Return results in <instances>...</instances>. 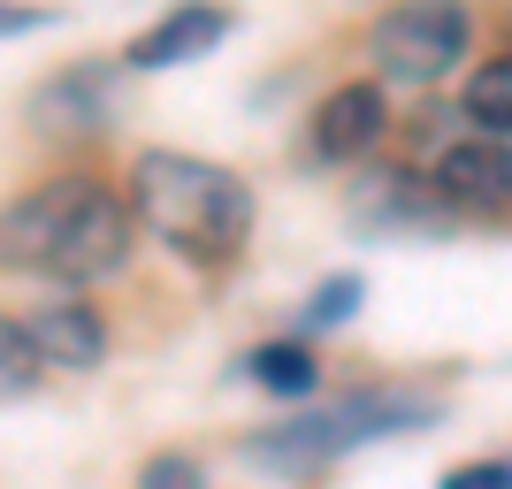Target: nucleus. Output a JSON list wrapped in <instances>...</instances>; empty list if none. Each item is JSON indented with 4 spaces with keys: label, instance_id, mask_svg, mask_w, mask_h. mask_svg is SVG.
<instances>
[{
    "label": "nucleus",
    "instance_id": "obj_2",
    "mask_svg": "<svg viewBox=\"0 0 512 489\" xmlns=\"http://www.w3.org/2000/svg\"><path fill=\"white\" fill-rule=\"evenodd\" d=\"M130 222L138 214L107 184L54 176V184H39L31 199L8 207V260L54 283H100L130 260Z\"/></svg>",
    "mask_w": 512,
    "mask_h": 489
},
{
    "label": "nucleus",
    "instance_id": "obj_4",
    "mask_svg": "<svg viewBox=\"0 0 512 489\" xmlns=\"http://www.w3.org/2000/svg\"><path fill=\"white\" fill-rule=\"evenodd\" d=\"M367 62L390 85H436L467 62V8L459 0H398L367 31Z\"/></svg>",
    "mask_w": 512,
    "mask_h": 489
},
{
    "label": "nucleus",
    "instance_id": "obj_7",
    "mask_svg": "<svg viewBox=\"0 0 512 489\" xmlns=\"http://www.w3.org/2000/svg\"><path fill=\"white\" fill-rule=\"evenodd\" d=\"M383 115H390L383 85H337L314 107V146L329 153V161H352V153H367L383 138Z\"/></svg>",
    "mask_w": 512,
    "mask_h": 489
},
{
    "label": "nucleus",
    "instance_id": "obj_5",
    "mask_svg": "<svg viewBox=\"0 0 512 489\" xmlns=\"http://www.w3.org/2000/svg\"><path fill=\"white\" fill-rule=\"evenodd\" d=\"M436 192L467 214H505L512 207V146L505 138H459V146H444Z\"/></svg>",
    "mask_w": 512,
    "mask_h": 489
},
{
    "label": "nucleus",
    "instance_id": "obj_6",
    "mask_svg": "<svg viewBox=\"0 0 512 489\" xmlns=\"http://www.w3.org/2000/svg\"><path fill=\"white\" fill-rule=\"evenodd\" d=\"M222 39H230V8H214V0H176L146 39H130V62L138 69H176V62H192V54H207V46H222Z\"/></svg>",
    "mask_w": 512,
    "mask_h": 489
},
{
    "label": "nucleus",
    "instance_id": "obj_9",
    "mask_svg": "<svg viewBox=\"0 0 512 489\" xmlns=\"http://www.w3.org/2000/svg\"><path fill=\"white\" fill-rule=\"evenodd\" d=\"M467 123H482L490 138H512V54H497V62H482L467 77Z\"/></svg>",
    "mask_w": 512,
    "mask_h": 489
},
{
    "label": "nucleus",
    "instance_id": "obj_1",
    "mask_svg": "<svg viewBox=\"0 0 512 489\" xmlns=\"http://www.w3.org/2000/svg\"><path fill=\"white\" fill-rule=\"evenodd\" d=\"M130 214H138L169 253L199 260V268L237 260L245 237H253V192H245L230 169H214L199 153H169V146L130 161Z\"/></svg>",
    "mask_w": 512,
    "mask_h": 489
},
{
    "label": "nucleus",
    "instance_id": "obj_10",
    "mask_svg": "<svg viewBox=\"0 0 512 489\" xmlns=\"http://www.w3.org/2000/svg\"><path fill=\"white\" fill-rule=\"evenodd\" d=\"M245 375H253L260 390H276V398H306V390L321 383V367L306 344H260L253 360H245Z\"/></svg>",
    "mask_w": 512,
    "mask_h": 489
},
{
    "label": "nucleus",
    "instance_id": "obj_8",
    "mask_svg": "<svg viewBox=\"0 0 512 489\" xmlns=\"http://www.w3.org/2000/svg\"><path fill=\"white\" fill-rule=\"evenodd\" d=\"M23 337L39 344L46 367H100V352H107V329L92 306H46V314H31Z\"/></svg>",
    "mask_w": 512,
    "mask_h": 489
},
{
    "label": "nucleus",
    "instance_id": "obj_12",
    "mask_svg": "<svg viewBox=\"0 0 512 489\" xmlns=\"http://www.w3.org/2000/svg\"><path fill=\"white\" fill-rule=\"evenodd\" d=\"M138 489H207V474H199V459H184V451H161V459L138 467Z\"/></svg>",
    "mask_w": 512,
    "mask_h": 489
},
{
    "label": "nucleus",
    "instance_id": "obj_11",
    "mask_svg": "<svg viewBox=\"0 0 512 489\" xmlns=\"http://www.w3.org/2000/svg\"><path fill=\"white\" fill-rule=\"evenodd\" d=\"M360 291H367L360 276L321 283V291H314V306H306V321H314V329H337V321H352V314H360Z\"/></svg>",
    "mask_w": 512,
    "mask_h": 489
},
{
    "label": "nucleus",
    "instance_id": "obj_13",
    "mask_svg": "<svg viewBox=\"0 0 512 489\" xmlns=\"http://www.w3.org/2000/svg\"><path fill=\"white\" fill-rule=\"evenodd\" d=\"M444 489H512V467H497V459H482V467H451Z\"/></svg>",
    "mask_w": 512,
    "mask_h": 489
},
{
    "label": "nucleus",
    "instance_id": "obj_3",
    "mask_svg": "<svg viewBox=\"0 0 512 489\" xmlns=\"http://www.w3.org/2000/svg\"><path fill=\"white\" fill-rule=\"evenodd\" d=\"M413 421H436V405L428 398H398V390H360V398H344L337 413H314V421H291L276 436H253L245 459L253 467H276V474H314L344 451L375 444L390 428H413Z\"/></svg>",
    "mask_w": 512,
    "mask_h": 489
}]
</instances>
